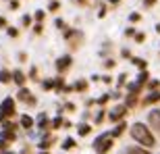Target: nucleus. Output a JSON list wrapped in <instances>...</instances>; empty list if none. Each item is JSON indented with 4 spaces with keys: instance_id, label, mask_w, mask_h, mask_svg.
I'll use <instances>...</instances> for the list:
<instances>
[{
    "instance_id": "obj_1",
    "label": "nucleus",
    "mask_w": 160,
    "mask_h": 154,
    "mask_svg": "<svg viewBox=\"0 0 160 154\" xmlns=\"http://www.w3.org/2000/svg\"><path fill=\"white\" fill-rule=\"evenodd\" d=\"M131 137L137 144H142L143 148H154L156 146V140L152 136L150 127H146V123H133L131 125Z\"/></svg>"
},
{
    "instance_id": "obj_2",
    "label": "nucleus",
    "mask_w": 160,
    "mask_h": 154,
    "mask_svg": "<svg viewBox=\"0 0 160 154\" xmlns=\"http://www.w3.org/2000/svg\"><path fill=\"white\" fill-rule=\"evenodd\" d=\"M112 144H114V137L110 136V133H104V136H100L94 142V148H96V152H98V154H106L108 150L112 148Z\"/></svg>"
},
{
    "instance_id": "obj_3",
    "label": "nucleus",
    "mask_w": 160,
    "mask_h": 154,
    "mask_svg": "<svg viewBox=\"0 0 160 154\" xmlns=\"http://www.w3.org/2000/svg\"><path fill=\"white\" fill-rule=\"evenodd\" d=\"M15 115V100L12 98H6L0 106V121H4L6 117H12Z\"/></svg>"
},
{
    "instance_id": "obj_4",
    "label": "nucleus",
    "mask_w": 160,
    "mask_h": 154,
    "mask_svg": "<svg viewBox=\"0 0 160 154\" xmlns=\"http://www.w3.org/2000/svg\"><path fill=\"white\" fill-rule=\"evenodd\" d=\"M125 115H127V106H125V104H119V106H114L112 110H110L108 119H110L112 123H119V121H123Z\"/></svg>"
},
{
    "instance_id": "obj_5",
    "label": "nucleus",
    "mask_w": 160,
    "mask_h": 154,
    "mask_svg": "<svg viewBox=\"0 0 160 154\" xmlns=\"http://www.w3.org/2000/svg\"><path fill=\"white\" fill-rule=\"evenodd\" d=\"M148 123H150V127H152V129L160 131V110H158V108H156V110H152V113L148 115Z\"/></svg>"
},
{
    "instance_id": "obj_6",
    "label": "nucleus",
    "mask_w": 160,
    "mask_h": 154,
    "mask_svg": "<svg viewBox=\"0 0 160 154\" xmlns=\"http://www.w3.org/2000/svg\"><path fill=\"white\" fill-rule=\"evenodd\" d=\"M69 65H71V56H62V59L56 60V69H58V71H65V69H69Z\"/></svg>"
},
{
    "instance_id": "obj_7",
    "label": "nucleus",
    "mask_w": 160,
    "mask_h": 154,
    "mask_svg": "<svg viewBox=\"0 0 160 154\" xmlns=\"http://www.w3.org/2000/svg\"><path fill=\"white\" fill-rule=\"evenodd\" d=\"M156 102H160V92H154V94H150L143 98V106L146 104H156Z\"/></svg>"
},
{
    "instance_id": "obj_8",
    "label": "nucleus",
    "mask_w": 160,
    "mask_h": 154,
    "mask_svg": "<svg viewBox=\"0 0 160 154\" xmlns=\"http://www.w3.org/2000/svg\"><path fill=\"white\" fill-rule=\"evenodd\" d=\"M11 77H12V81L17 83V85H23V83H25V75H23V71H12V73H11Z\"/></svg>"
},
{
    "instance_id": "obj_9",
    "label": "nucleus",
    "mask_w": 160,
    "mask_h": 154,
    "mask_svg": "<svg viewBox=\"0 0 160 154\" xmlns=\"http://www.w3.org/2000/svg\"><path fill=\"white\" fill-rule=\"evenodd\" d=\"M127 154H150L146 148H142V146H133V148L127 150Z\"/></svg>"
},
{
    "instance_id": "obj_10",
    "label": "nucleus",
    "mask_w": 160,
    "mask_h": 154,
    "mask_svg": "<svg viewBox=\"0 0 160 154\" xmlns=\"http://www.w3.org/2000/svg\"><path fill=\"white\" fill-rule=\"evenodd\" d=\"M123 131H125V123H119L117 127H114V131H110V136L119 137V136H123Z\"/></svg>"
},
{
    "instance_id": "obj_11",
    "label": "nucleus",
    "mask_w": 160,
    "mask_h": 154,
    "mask_svg": "<svg viewBox=\"0 0 160 154\" xmlns=\"http://www.w3.org/2000/svg\"><path fill=\"white\" fill-rule=\"evenodd\" d=\"M21 125H23V127H27V129H29L31 125H33V119H31L29 115H23V117H21Z\"/></svg>"
},
{
    "instance_id": "obj_12",
    "label": "nucleus",
    "mask_w": 160,
    "mask_h": 154,
    "mask_svg": "<svg viewBox=\"0 0 160 154\" xmlns=\"http://www.w3.org/2000/svg\"><path fill=\"white\" fill-rule=\"evenodd\" d=\"M29 92H27V90H25V88H21V92H19V94H17V98H19V100H23V102H27V100H29Z\"/></svg>"
},
{
    "instance_id": "obj_13",
    "label": "nucleus",
    "mask_w": 160,
    "mask_h": 154,
    "mask_svg": "<svg viewBox=\"0 0 160 154\" xmlns=\"http://www.w3.org/2000/svg\"><path fill=\"white\" fill-rule=\"evenodd\" d=\"M75 90H77V92H85V90H88V81H85V79H79V81L75 83Z\"/></svg>"
},
{
    "instance_id": "obj_14",
    "label": "nucleus",
    "mask_w": 160,
    "mask_h": 154,
    "mask_svg": "<svg viewBox=\"0 0 160 154\" xmlns=\"http://www.w3.org/2000/svg\"><path fill=\"white\" fill-rule=\"evenodd\" d=\"M0 81H2V83H8V81H12L11 73H8V71H0Z\"/></svg>"
},
{
    "instance_id": "obj_15",
    "label": "nucleus",
    "mask_w": 160,
    "mask_h": 154,
    "mask_svg": "<svg viewBox=\"0 0 160 154\" xmlns=\"http://www.w3.org/2000/svg\"><path fill=\"white\" fill-rule=\"evenodd\" d=\"M77 129H79V136H88L89 131H92V127H89V125H79Z\"/></svg>"
},
{
    "instance_id": "obj_16",
    "label": "nucleus",
    "mask_w": 160,
    "mask_h": 154,
    "mask_svg": "<svg viewBox=\"0 0 160 154\" xmlns=\"http://www.w3.org/2000/svg\"><path fill=\"white\" fill-rule=\"evenodd\" d=\"M2 137H4L6 142H11V140H15V133H12V131H8V129H6V131H2Z\"/></svg>"
},
{
    "instance_id": "obj_17",
    "label": "nucleus",
    "mask_w": 160,
    "mask_h": 154,
    "mask_svg": "<svg viewBox=\"0 0 160 154\" xmlns=\"http://www.w3.org/2000/svg\"><path fill=\"white\" fill-rule=\"evenodd\" d=\"M139 19H142V15H139V13H131V15H129V21H131V23H137Z\"/></svg>"
},
{
    "instance_id": "obj_18",
    "label": "nucleus",
    "mask_w": 160,
    "mask_h": 154,
    "mask_svg": "<svg viewBox=\"0 0 160 154\" xmlns=\"http://www.w3.org/2000/svg\"><path fill=\"white\" fill-rule=\"evenodd\" d=\"M133 63H135V65L139 67L142 71H143V69H146V67H148V65H146V60H142V59H133Z\"/></svg>"
},
{
    "instance_id": "obj_19",
    "label": "nucleus",
    "mask_w": 160,
    "mask_h": 154,
    "mask_svg": "<svg viewBox=\"0 0 160 154\" xmlns=\"http://www.w3.org/2000/svg\"><path fill=\"white\" fill-rule=\"evenodd\" d=\"M33 17H36V21H44V17H46V13H44V11H38L36 15H33Z\"/></svg>"
},
{
    "instance_id": "obj_20",
    "label": "nucleus",
    "mask_w": 160,
    "mask_h": 154,
    "mask_svg": "<svg viewBox=\"0 0 160 154\" xmlns=\"http://www.w3.org/2000/svg\"><path fill=\"white\" fill-rule=\"evenodd\" d=\"M54 88V81L52 79H46V81H44V90H52Z\"/></svg>"
},
{
    "instance_id": "obj_21",
    "label": "nucleus",
    "mask_w": 160,
    "mask_h": 154,
    "mask_svg": "<svg viewBox=\"0 0 160 154\" xmlns=\"http://www.w3.org/2000/svg\"><path fill=\"white\" fill-rule=\"evenodd\" d=\"M6 31H8V36H11V38H17V36H19V31L15 29V27H8Z\"/></svg>"
},
{
    "instance_id": "obj_22",
    "label": "nucleus",
    "mask_w": 160,
    "mask_h": 154,
    "mask_svg": "<svg viewBox=\"0 0 160 154\" xmlns=\"http://www.w3.org/2000/svg\"><path fill=\"white\" fill-rule=\"evenodd\" d=\"M158 85H160V81H156V79H152V81L148 83V88H150V90H156Z\"/></svg>"
},
{
    "instance_id": "obj_23",
    "label": "nucleus",
    "mask_w": 160,
    "mask_h": 154,
    "mask_svg": "<svg viewBox=\"0 0 160 154\" xmlns=\"http://www.w3.org/2000/svg\"><path fill=\"white\" fill-rule=\"evenodd\" d=\"M23 25H25V27H29V25H31V17H29V15H25V17H23Z\"/></svg>"
},
{
    "instance_id": "obj_24",
    "label": "nucleus",
    "mask_w": 160,
    "mask_h": 154,
    "mask_svg": "<svg viewBox=\"0 0 160 154\" xmlns=\"http://www.w3.org/2000/svg\"><path fill=\"white\" fill-rule=\"evenodd\" d=\"M8 6H11L12 11H17V8H19V0H11V4H8Z\"/></svg>"
},
{
    "instance_id": "obj_25",
    "label": "nucleus",
    "mask_w": 160,
    "mask_h": 154,
    "mask_svg": "<svg viewBox=\"0 0 160 154\" xmlns=\"http://www.w3.org/2000/svg\"><path fill=\"white\" fill-rule=\"evenodd\" d=\"M146 40V36H143V33H135V42H143Z\"/></svg>"
},
{
    "instance_id": "obj_26",
    "label": "nucleus",
    "mask_w": 160,
    "mask_h": 154,
    "mask_svg": "<svg viewBox=\"0 0 160 154\" xmlns=\"http://www.w3.org/2000/svg\"><path fill=\"white\" fill-rule=\"evenodd\" d=\"M73 146H75V142H73V140H67V142H65V148H73Z\"/></svg>"
},
{
    "instance_id": "obj_27",
    "label": "nucleus",
    "mask_w": 160,
    "mask_h": 154,
    "mask_svg": "<svg viewBox=\"0 0 160 154\" xmlns=\"http://www.w3.org/2000/svg\"><path fill=\"white\" fill-rule=\"evenodd\" d=\"M56 27H58V29H62V27H65V21H62V19H58V21H56Z\"/></svg>"
},
{
    "instance_id": "obj_28",
    "label": "nucleus",
    "mask_w": 160,
    "mask_h": 154,
    "mask_svg": "<svg viewBox=\"0 0 160 154\" xmlns=\"http://www.w3.org/2000/svg\"><path fill=\"white\" fill-rule=\"evenodd\" d=\"M58 6H60L58 2H52V4H50V11H58Z\"/></svg>"
},
{
    "instance_id": "obj_29",
    "label": "nucleus",
    "mask_w": 160,
    "mask_h": 154,
    "mask_svg": "<svg viewBox=\"0 0 160 154\" xmlns=\"http://www.w3.org/2000/svg\"><path fill=\"white\" fill-rule=\"evenodd\" d=\"M125 33H127V36H129V38H131V36H135V33H137V31H135V29H131V27H129V29H127V31H125Z\"/></svg>"
},
{
    "instance_id": "obj_30",
    "label": "nucleus",
    "mask_w": 160,
    "mask_h": 154,
    "mask_svg": "<svg viewBox=\"0 0 160 154\" xmlns=\"http://www.w3.org/2000/svg\"><path fill=\"white\" fill-rule=\"evenodd\" d=\"M106 102H108V96H102L100 100H98V104H106Z\"/></svg>"
},
{
    "instance_id": "obj_31",
    "label": "nucleus",
    "mask_w": 160,
    "mask_h": 154,
    "mask_svg": "<svg viewBox=\"0 0 160 154\" xmlns=\"http://www.w3.org/2000/svg\"><path fill=\"white\" fill-rule=\"evenodd\" d=\"M62 125V119H54V127H60Z\"/></svg>"
},
{
    "instance_id": "obj_32",
    "label": "nucleus",
    "mask_w": 160,
    "mask_h": 154,
    "mask_svg": "<svg viewBox=\"0 0 160 154\" xmlns=\"http://www.w3.org/2000/svg\"><path fill=\"white\" fill-rule=\"evenodd\" d=\"M114 67V60H106V69H112Z\"/></svg>"
},
{
    "instance_id": "obj_33",
    "label": "nucleus",
    "mask_w": 160,
    "mask_h": 154,
    "mask_svg": "<svg viewBox=\"0 0 160 154\" xmlns=\"http://www.w3.org/2000/svg\"><path fill=\"white\" fill-rule=\"evenodd\" d=\"M0 27H6V19L4 17H0Z\"/></svg>"
},
{
    "instance_id": "obj_34",
    "label": "nucleus",
    "mask_w": 160,
    "mask_h": 154,
    "mask_svg": "<svg viewBox=\"0 0 160 154\" xmlns=\"http://www.w3.org/2000/svg\"><path fill=\"white\" fill-rule=\"evenodd\" d=\"M146 2H148V4H154V2H156V0H146Z\"/></svg>"
},
{
    "instance_id": "obj_35",
    "label": "nucleus",
    "mask_w": 160,
    "mask_h": 154,
    "mask_svg": "<svg viewBox=\"0 0 160 154\" xmlns=\"http://www.w3.org/2000/svg\"><path fill=\"white\" fill-rule=\"evenodd\" d=\"M156 31H158V33H160V23H158V25H156Z\"/></svg>"
},
{
    "instance_id": "obj_36",
    "label": "nucleus",
    "mask_w": 160,
    "mask_h": 154,
    "mask_svg": "<svg viewBox=\"0 0 160 154\" xmlns=\"http://www.w3.org/2000/svg\"><path fill=\"white\" fill-rule=\"evenodd\" d=\"M110 2H119V0H110Z\"/></svg>"
},
{
    "instance_id": "obj_37",
    "label": "nucleus",
    "mask_w": 160,
    "mask_h": 154,
    "mask_svg": "<svg viewBox=\"0 0 160 154\" xmlns=\"http://www.w3.org/2000/svg\"><path fill=\"white\" fill-rule=\"evenodd\" d=\"M42 154H48V152H42Z\"/></svg>"
},
{
    "instance_id": "obj_38",
    "label": "nucleus",
    "mask_w": 160,
    "mask_h": 154,
    "mask_svg": "<svg viewBox=\"0 0 160 154\" xmlns=\"http://www.w3.org/2000/svg\"><path fill=\"white\" fill-rule=\"evenodd\" d=\"M79 2H83V0H79Z\"/></svg>"
}]
</instances>
